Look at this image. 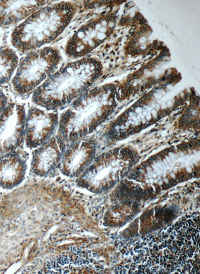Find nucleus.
<instances>
[{"label":"nucleus","mask_w":200,"mask_h":274,"mask_svg":"<svg viewBox=\"0 0 200 274\" xmlns=\"http://www.w3.org/2000/svg\"><path fill=\"white\" fill-rule=\"evenodd\" d=\"M100 62L84 58L52 74L34 92L32 100L48 110L60 108L82 94L102 76Z\"/></svg>","instance_id":"1"},{"label":"nucleus","mask_w":200,"mask_h":274,"mask_svg":"<svg viewBox=\"0 0 200 274\" xmlns=\"http://www.w3.org/2000/svg\"><path fill=\"white\" fill-rule=\"evenodd\" d=\"M76 8L70 2L40 8L15 28L11 36L12 46L24 53L54 40L70 24Z\"/></svg>","instance_id":"2"},{"label":"nucleus","mask_w":200,"mask_h":274,"mask_svg":"<svg viewBox=\"0 0 200 274\" xmlns=\"http://www.w3.org/2000/svg\"><path fill=\"white\" fill-rule=\"evenodd\" d=\"M60 60L58 50L52 47L29 53L20 62L12 80L14 92L20 96L29 94L52 74Z\"/></svg>","instance_id":"3"},{"label":"nucleus","mask_w":200,"mask_h":274,"mask_svg":"<svg viewBox=\"0 0 200 274\" xmlns=\"http://www.w3.org/2000/svg\"><path fill=\"white\" fill-rule=\"evenodd\" d=\"M26 112L22 104L11 103L0 115V153L16 150L24 139Z\"/></svg>","instance_id":"4"},{"label":"nucleus","mask_w":200,"mask_h":274,"mask_svg":"<svg viewBox=\"0 0 200 274\" xmlns=\"http://www.w3.org/2000/svg\"><path fill=\"white\" fill-rule=\"evenodd\" d=\"M59 118L56 110H44L32 108L26 114L24 141L26 146L34 149L52 136L58 128Z\"/></svg>","instance_id":"5"},{"label":"nucleus","mask_w":200,"mask_h":274,"mask_svg":"<svg viewBox=\"0 0 200 274\" xmlns=\"http://www.w3.org/2000/svg\"><path fill=\"white\" fill-rule=\"evenodd\" d=\"M97 144L92 138H82L71 143L62 152L59 163L62 173L67 176H78L94 158Z\"/></svg>","instance_id":"6"},{"label":"nucleus","mask_w":200,"mask_h":274,"mask_svg":"<svg viewBox=\"0 0 200 274\" xmlns=\"http://www.w3.org/2000/svg\"><path fill=\"white\" fill-rule=\"evenodd\" d=\"M26 160L21 152L14 150L0 156V187L10 189L20 184L26 170Z\"/></svg>","instance_id":"7"},{"label":"nucleus","mask_w":200,"mask_h":274,"mask_svg":"<svg viewBox=\"0 0 200 274\" xmlns=\"http://www.w3.org/2000/svg\"><path fill=\"white\" fill-rule=\"evenodd\" d=\"M62 154L56 136H52L32 152V172L40 176L47 175L59 164Z\"/></svg>","instance_id":"8"},{"label":"nucleus","mask_w":200,"mask_h":274,"mask_svg":"<svg viewBox=\"0 0 200 274\" xmlns=\"http://www.w3.org/2000/svg\"><path fill=\"white\" fill-rule=\"evenodd\" d=\"M49 0H0V26L18 23L30 16Z\"/></svg>","instance_id":"9"},{"label":"nucleus","mask_w":200,"mask_h":274,"mask_svg":"<svg viewBox=\"0 0 200 274\" xmlns=\"http://www.w3.org/2000/svg\"><path fill=\"white\" fill-rule=\"evenodd\" d=\"M90 254L77 250L62 254L47 262L46 272L51 274L76 272L80 266L90 262L86 258Z\"/></svg>","instance_id":"10"},{"label":"nucleus","mask_w":200,"mask_h":274,"mask_svg":"<svg viewBox=\"0 0 200 274\" xmlns=\"http://www.w3.org/2000/svg\"><path fill=\"white\" fill-rule=\"evenodd\" d=\"M18 60L16 54L12 49L7 48L0 50V85L8 82Z\"/></svg>","instance_id":"11"},{"label":"nucleus","mask_w":200,"mask_h":274,"mask_svg":"<svg viewBox=\"0 0 200 274\" xmlns=\"http://www.w3.org/2000/svg\"><path fill=\"white\" fill-rule=\"evenodd\" d=\"M6 104L7 97L2 90L0 89V115L6 106Z\"/></svg>","instance_id":"12"},{"label":"nucleus","mask_w":200,"mask_h":274,"mask_svg":"<svg viewBox=\"0 0 200 274\" xmlns=\"http://www.w3.org/2000/svg\"><path fill=\"white\" fill-rule=\"evenodd\" d=\"M162 188L163 189H166V188H170L169 184H166V183L163 184L162 185Z\"/></svg>","instance_id":"13"},{"label":"nucleus","mask_w":200,"mask_h":274,"mask_svg":"<svg viewBox=\"0 0 200 274\" xmlns=\"http://www.w3.org/2000/svg\"><path fill=\"white\" fill-rule=\"evenodd\" d=\"M139 78V76L136 73H135L132 76V78L135 79V78Z\"/></svg>","instance_id":"14"},{"label":"nucleus","mask_w":200,"mask_h":274,"mask_svg":"<svg viewBox=\"0 0 200 274\" xmlns=\"http://www.w3.org/2000/svg\"><path fill=\"white\" fill-rule=\"evenodd\" d=\"M136 74L138 76H142V74H143V72L140 71V70H138Z\"/></svg>","instance_id":"15"},{"label":"nucleus","mask_w":200,"mask_h":274,"mask_svg":"<svg viewBox=\"0 0 200 274\" xmlns=\"http://www.w3.org/2000/svg\"><path fill=\"white\" fill-rule=\"evenodd\" d=\"M125 22V18H122L120 20V24H124Z\"/></svg>","instance_id":"16"},{"label":"nucleus","mask_w":200,"mask_h":274,"mask_svg":"<svg viewBox=\"0 0 200 274\" xmlns=\"http://www.w3.org/2000/svg\"><path fill=\"white\" fill-rule=\"evenodd\" d=\"M146 22V20L144 18H142L141 20H140V24L143 25Z\"/></svg>","instance_id":"17"},{"label":"nucleus","mask_w":200,"mask_h":274,"mask_svg":"<svg viewBox=\"0 0 200 274\" xmlns=\"http://www.w3.org/2000/svg\"><path fill=\"white\" fill-rule=\"evenodd\" d=\"M130 17H127L126 18H125V22H130Z\"/></svg>","instance_id":"18"},{"label":"nucleus","mask_w":200,"mask_h":274,"mask_svg":"<svg viewBox=\"0 0 200 274\" xmlns=\"http://www.w3.org/2000/svg\"><path fill=\"white\" fill-rule=\"evenodd\" d=\"M166 160H167V162L170 163L171 162V160L170 159V158L168 156H166Z\"/></svg>","instance_id":"19"},{"label":"nucleus","mask_w":200,"mask_h":274,"mask_svg":"<svg viewBox=\"0 0 200 274\" xmlns=\"http://www.w3.org/2000/svg\"><path fill=\"white\" fill-rule=\"evenodd\" d=\"M142 52V49H138L136 50V52L137 53H140Z\"/></svg>","instance_id":"20"},{"label":"nucleus","mask_w":200,"mask_h":274,"mask_svg":"<svg viewBox=\"0 0 200 274\" xmlns=\"http://www.w3.org/2000/svg\"><path fill=\"white\" fill-rule=\"evenodd\" d=\"M139 14H136L134 17V20H138V16Z\"/></svg>","instance_id":"21"},{"label":"nucleus","mask_w":200,"mask_h":274,"mask_svg":"<svg viewBox=\"0 0 200 274\" xmlns=\"http://www.w3.org/2000/svg\"><path fill=\"white\" fill-rule=\"evenodd\" d=\"M148 94V95H149L150 96H152L153 95V92H149Z\"/></svg>","instance_id":"22"},{"label":"nucleus","mask_w":200,"mask_h":274,"mask_svg":"<svg viewBox=\"0 0 200 274\" xmlns=\"http://www.w3.org/2000/svg\"><path fill=\"white\" fill-rule=\"evenodd\" d=\"M152 62L155 65L158 63V62L156 60H153Z\"/></svg>","instance_id":"23"},{"label":"nucleus","mask_w":200,"mask_h":274,"mask_svg":"<svg viewBox=\"0 0 200 274\" xmlns=\"http://www.w3.org/2000/svg\"><path fill=\"white\" fill-rule=\"evenodd\" d=\"M164 164H166V165L168 164V162L166 160H165V159H164Z\"/></svg>","instance_id":"24"},{"label":"nucleus","mask_w":200,"mask_h":274,"mask_svg":"<svg viewBox=\"0 0 200 274\" xmlns=\"http://www.w3.org/2000/svg\"><path fill=\"white\" fill-rule=\"evenodd\" d=\"M141 34H142V33L140 32H138L136 34V36H138L141 35Z\"/></svg>","instance_id":"25"},{"label":"nucleus","mask_w":200,"mask_h":274,"mask_svg":"<svg viewBox=\"0 0 200 274\" xmlns=\"http://www.w3.org/2000/svg\"><path fill=\"white\" fill-rule=\"evenodd\" d=\"M148 68V66H147V65H146L144 66L143 69H146Z\"/></svg>","instance_id":"26"},{"label":"nucleus","mask_w":200,"mask_h":274,"mask_svg":"<svg viewBox=\"0 0 200 274\" xmlns=\"http://www.w3.org/2000/svg\"><path fill=\"white\" fill-rule=\"evenodd\" d=\"M125 267H126V268H129V266H128V264L126 265V266H125Z\"/></svg>","instance_id":"27"},{"label":"nucleus","mask_w":200,"mask_h":274,"mask_svg":"<svg viewBox=\"0 0 200 274\" xmlns=\"http://www.w3.org/2000/svg\"><path fill=\"white\" fill-rule=\"evenodd\" d=\"M156 49L157 50H160V47L158 46L156 48Z\"/></svg>","instance_id":"28"},{"label":"nucleus","mask_w":200,"mask_h":274,"mask_svg":"<svg viewBox=\"0 0 200 274\" xmlns=\"http://www.w3.org/2000/svg\"><path fill=\"white\" fill-rule=\"evenodd\" d=\"M150 53H151V52H148V53L147 54H148V55H149V54H150Z\"/></svg>","instance_id":"29"},{"label":"nucleus","mask_w":200,"mask_h":274,"mask_svg":"<svg viewBox=\"0 0 200 274\" xmlns=\"http://www.w3.org/2000/svg\"><path fill=\"white\" fill-rule=\"evenodd\" d=\"M118 65H117V66H115V67H116H116H118Z\"/></svg>","instance_id":"30"}]
</instances>
